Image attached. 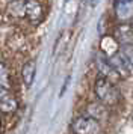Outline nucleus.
Wrapping results in <instances>:
<instances>
[{"label":"nucleus","instance_id":"1","mask_svg":"<svg viewBox=\"0 0 133 134\" xmlns=\"http://www.w3.org/2000/svg\"><path fill=\"white\" fill-rule=\"evenodd\" d=\"M94 95L98 103L106 107H115L121 101V93L118 87L114 85V81L101 75L97 77L94 81Z\"/></svg>","mask_w":133,"mask_h":134},{"label":"nucleus","instance_id":"2","mask_svg":"<svg viewBox=\"0 0 133 134\" xmlns=\"http://www.w3.org/2000/svg\"><path fill=\"white\" fill-rule=\"evenodd\" d=\"M73 134H100L101 133V124L95 118L89 115H80L74 118L71 122Z\"/></svg>","mask_w":133,"mask_h":134},{"label":"nucleus","instance_id":"3","mask_svg":"<svg viewBox=\"0 0 133 134\" xmlns=\"http://www.w3.org/2000/svg\"><path fill=\"white\" fill-rule=\"evenodd\" d=\"M109 62H110V65L114 68V71L116 72V75L121 77V79L129 77L133 71L132 66H130V63H129V60L126 59V56L121 53V50L110 56V57H109Z\"/></svg>","mask_w":133,"mask_h":134},{"label":"nucleus","instance_id":"4","mask_svg":"<svg viewBox=\"0 0 133 134\" xmlns=\"http://www.w3.org/2000/svg\"><path fill=\"white\" fill-rule=\"evenodd\" d=\"M18 110V99L9 89L0 87V113L12 115Z\"/></svg>","mask_w":133,"mask_h":134},{"label":"nucleus","instance_id":"5","mask_svg":"<svg viewBox=\"0 0 133 134\" xmlns=\"http://www.w3.org/2000/svg\"><path fill=\"white\" fill-rule=\"evenodd\" d=\"M26 20H29L32 24H39L44 18V9L38 0H26Z\"/></svg>","mask_w":133,"mask_h":134},{"label":"nucleus","instance_id":"6","mask_svg":"<svg viewBox=\"0 0 133 134\" xmlns=\"http://www.w3.org/2000/svg\"><path fill=\"white\" fill-rule=\"evenodd\" d=\"M35 75H36V63L35 60H27L21 66V80L26 87H30L35 81Z\"/></svg>","mask_w":133,"mask_h":134},{"label":"nucleus","instance_id":"7","mask_svg":"<svg viewBox=\"0 0 133 134\" xmlns=\"http://www.w3.org/2000/svg\"><path fill=\"white\" fill-rule=\"evenodd\" d=\"M95 63H97V69H98V72L101 74V77H106V79L110 80V77L116 75V72L114 71V68H112L110 62H109L108 56L98 54V56H97ZM116 77H118V75H116Z\"/></svg>","mask_w":133,"mask_h":134},{"label":"nucleus","instance_id":"8","mask_svg":"<svg viewBox=\"0 0 133 134\" xmlns=\"http://www.w3.org/2000/svg\"><path fill=\"white\" fill-rule=\"evenodd\" d=\"M116 39L121 45L133 44V29L129 24H121L116 29Z\"/></svg>","mask_w":133,"mask_h":134},{"label":"nucleus","instance_id":"9","mask_svg":"<svg viewBox=\"0 0 133 134\" xmlns=\"http://www.w3.org/2000/svg\"><path fill=\"white\" fill-rule=\"evenodd\" d=\"M86 115L92 116V118H95L97 121L100 122L103 119H106L108 118V107L106 105H103V104H88V107H86Z\"/></svg>","mask_w":133,"mask_h":134},{"label":"nucleus","instance_id":"10","mask_svg":"<svg viewBox=\"0 0 133 134\" xmlns=\"http://www.w3.org/2000/svg\"><path fill=\"white\" fill-rule=\"evenodd\" d=\"M26 0H11L9 3V14L15 18H26Z\"/></svg>","mask_w":133,"mask_h":134},{"label":"nucleus","instance_id":"11","mask_svg":"<svg viewBox=\"0 0 133 134\" xmlns=\"http://www.w3.org/2000/svg\"><path fill=\"white\" fill-rule=\"evenodd\" d=\"M11 74H9V69L3 62H0V87H5V89H9L11 87Z\"/></svg>","mask_w":133,"mask_h":134},{"label":"nucleus","instance_id":"12","mask_svg":"<svg viewBox=\"0 0 133 134\" xmlns=\"http://www.w3.org/2000/svg\"><path fill=\"white\" fill-rule=\"evenodd\" d=\"M121 53L126 56V59L129 60L130 66L133 69V44H126V45H121Z\"/></svg>","mask_w":133,"mask_h":134},{"label":"nucleus","instance_id":"13","mask_svg":"<svg viewBox=\"0 0 133 134\" xmlns=\"http://www.w3.org/2000/svg\"><path fill=\"white\" fill-rule=\"evenodd\" d=\"M0 130H2V119H0Z\"/></svg>","mask_w":133,"mask_h":134}]
</instances>
